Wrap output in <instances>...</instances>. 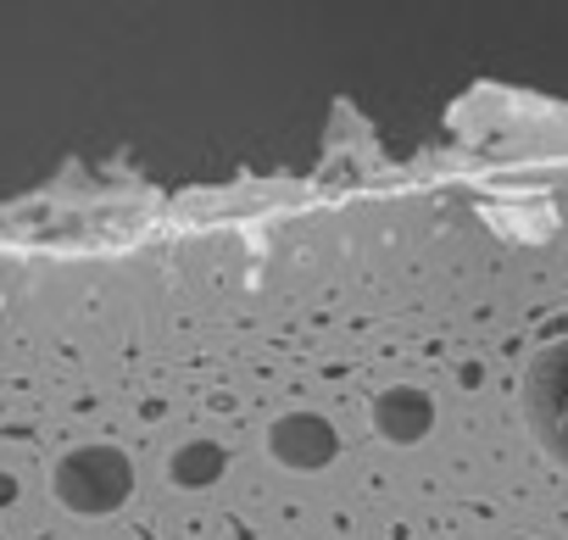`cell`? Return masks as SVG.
I'll return each mask as SVG.
<instances>
[{
    "label": "cell",
    "mask_w": 568,
    "mask_h": 540,
    "mask_svg": "<svg viewBox=\"0 0 568 540\" xmlns=\"http://www.w3.org/2000/svg\"><path fill=\"white\" fill-rule=\"evenodd\" d=\"M229 473V451L217 446V440H184L173 457H168V479L179 485V490H206V485H217Z\"/></svg>",
    "instance_id": "5b68a950"
},
{
    "label": "cell",
    "mask_w": 568,
    "mask_h": 540,
    "mask_svg": "<svg viewBox=\"0 0 568 540\" xmlns=\"http://www.w3.org/2000/svg\"><path fill=\"white\" fill-rule=\"evenodd\" d=\"M368 418H374V435H379V440H390V446H418V440L435 429V396L418 390V385H390V390L374 396Z\"/></svg>",
    "instance_id": "277c9868"
},
{
    "label": "cell",
    "mask_w": 568,
    "mask_h": 540,
    "mask_svg": "<svg viewBox=\"0 0 568 540\" xmlns=\"http://www.w3.org/2000/svg\"><path fill=\"white\" fill-rule=\"evenodd\" d=\"M51 490H57V501H62L68 512H79V518H106V512H118V507L129 501V490H134V462H129V451H118V446H79V451H68V457L57 462Z\"/></svg>",
    "instance_id": "6da1fadb"
},
{
    "label": "cell",
    "mask_w": 568,
    "mask_h": 540,
    "mask_svg": "<svg viewBox=\"0 0 568 540\" xmlns=\"http://www.w3.org/2000/svg\"><path fill=\"white\" fill-rule=\"evenodd\" d=\"M524 418L535 440L568 468V340L546 346L524 374Z\"/></svg>",
    "instance_id": "7a4b0ae2"
},
{
    "label": "cell",
    "mask_w": 568,
    "mask_h": 540,
    "mask_svg": "<svg viewBox=\"0 0 568 540\" xmlns=\"http://www.w3.org/2000/svg\"><path fill=\"white\" fill-rule=\"evenodd\" d=\"M7 501H18V479H12V473H0V507H7Z\"/></svg>",
    "instance_id": "8992f818"
},
{
    "label": "cell",
    "mask_w": 568,
    "mask_h": 540,
    "mask_svg": "<svg viewBox=\"0 0 568 540\" xmlns=\"http://www.w3.org/2000/svg\"><path fill=\"white\" fill-rule=\"evenodd\" d=\"M335 451H341V435L324 412H284L267 429V457L291 473H318L335 462Z\"/></svg>",
    "instance_id": "3957f363"
}]
</instances>
